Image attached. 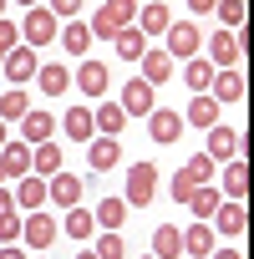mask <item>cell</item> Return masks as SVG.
<instances>
[{
  "mask_svg": "<svg viewBox=\"0 0 254 259\" xmlns=\"http://www.w3.org/2000/svg\"><path fill=\"white\" fill-rule=\"evenodd\" d=\"M138 21V0H107V6L97 11V21H92V36H117L122 26H133Z\"/></svg>",
  "mask_w": 254,
  "mask_h": 259,
  "instance_id": "obj_1",
  "label": "cell"
},
{
  "mask_svg": "<svg viewBox=\"0 0 254 259\" xmlns=\"http://www.w3.org/2000/svg\"><path fill=\"white\" fill-rule=\"evenodd\" d=\"M153 193H158V168H153V163H133L122 203H127V208H148V203H153Z\"/></svg>",
  "mask_w": 254,
  "mask_h": 259,
  "instance_id": "obj_2",
  "label": "cell"
},
{
  "mask_svg": "<svg viewBox=\"0 0 254 259\" xmlns=\"http://www.w3.org/2000/svg\"><path fill=\"white\" fill-rule=\"evenodd\" d=\"M208 173H214V158H208V153H193V158L178 168V178H173V198H178V203H188V193H193V188H203V183H208Z\"/></svg>",
  "mask_w": 254,
  "mask_h": 259,
  "instance_id": "obj_3",
  "label": "cell"
},
{
  "mask_svg": "<svg viewBox=\"0 0 254 259\" xmlns=\"http://www.w3.org/2000/svg\"><path fill=\"white\" fill-rule=\"evenodd\" d=\"M56 31H61V21L46 11V6H31V16L21 21V41L36 51V46H46V41H56Z\"/></svg>",
  "mask_w": 254,
  "mask_h": 259,
  "instance_id": "obj_4",
  "label": "cell"
},
{
  "mask_svg": "<svg viewBox=\"0 0 254 259\" xmlns=\"http://www.w3.org/2000/svg\"><path fill=\"white\" fill-rule=\"evenodd\" d=\"M163 36H168V56H178V61H188V56L203 51V31H198L193 21H173Z\"/></svg>",
  "mask_w": 254,
  "mask_h": 259,
  "instance_id": "obj_5",
  "label": "cell"
},
{
  "mask_svg": "<svg viewBox=\"0 0 254 259\" xmlns=\"http://www.w3.org/2000/svg\"><path fill=\"white\" fill-rule=\"evenodd\" d=\"M56 234H61V224H56V219H46V213L21 219V239H26L31 249H51V244H56Z\"/></svg>",
  "mask_w": 254,
  "mask_h": 259,
  "instance_id": "obj_6",
  "label": "cell"
},
{
  "mask_svg": "<svg viewBox=\"0 0 254 259\" xmlns=\"http://www.w3.org/2000/svg\"><path fill=\"white\" fill-rule=\"evenodd\" d=\"M148 138H158V143H178V138H183V112L153 107V112H148Z\"/></svg>",
  "mask_w": 254,
  "mask_h": 259,
  "instance_id": "obj_7",
  "label": "cell"
},
{
  "mask_svg": "<svg viewBox=\"0 0 254 259\" xmlns=\"http://www.w3.org/2000/svg\"><path fill=\"white\" fill-rule=\"evenodd\" d=\"M208 97L224 107V102H244V71L239 66H229V71H214V81H208Z\"/></svg>",
  "mask_w": 254,
  "mask_h": 259,
  "instance_id": "obj_8",
  "label": "cell"
},
{
  "mask_svg": "<svg viewBox=\"0 0 254 259\" xmlns=\"http://www.w3.org/2000/svg\"><path fill=\"white\" fill-rule=\"evenodd\" d=\"M117 107H122L127 117H148V112H153V87H148L143 76H133V81L122 87V102H117Z\"/></svg>",
  "mask_w": 254,
  "mask_h": 259,
  "instance_id": "obj_9",
  "label": "cell"
},
{
  "mask_svg": "<svg viewBox=\"0 0 254 259\" xmlns=\"http://www.w3.org/2000/svg\"><path fill=\"white\" fill-rule=\"evenodd\" d=\"M51 133H56V117H51V112H41V107H36V112H26V117H21V143H26V148L51 143Z\"/></svg>",
  "mask_w": 254,
  "mask_h": 259,
  "instance_id": "obj_10",
  "label": "cell"
},
{
  "mask_svg": "<svg viewBox=\"0 0 254 259\" xmlns=\"http://www.w3.org/2000/svg\"><path fill=\"white\" fill-rule=\"evenodd\" d=\"M208 158H244V133L234 127H208Z\"/></svg>",
  "mask_w": 254,
  "mask_h": 259,
  "instance_id": "obj_11",
  "label": "cell"
},
{
  "mask_svg": "<svg viewBox=\"0 0 254 259\" xmlns=\"http://www.w3.org/2000/svg\"><path fill=\"white\" fill-rule=\"evenodd\" d=\"M0 66H6V76H11L16 87H21V81H31V76L41 71V56H36L31 46H16V51H11L6 61H0Z\"/></svg>",
  "mask_w": 254,
  "mask_h": 259,
  "instance_id": "obj_12",
  "label": "cell"
},
{
  "mask_svg": "<svg viewBox=\"0 0 254 259\" xmlns=\"http://www.w3.org/2000/svg\"><path fill=\"white\" fill-rule=\"evenodd\" d=\"M239 56H244V51H239V36H234V31H219V36H208V61H214V71H229Z\"/></svg>",
  "mask_w": 254,
  "mask_h": 259,
  "instance_id": "obj_13",
  "label": "cell"
},
{
  "mask_svg": "<svg viewBox=\"0 0 254 259\" xmlns=\"http://www.w3.org/2000/svg\"><path fill=\"white\" fill-rule=\"evenodd\" d=\"M219 193H224V203H244V193H249V163H244V158H229Z\"/></svg>",
  "mask_w": 254,
  "mask_h": 259,
  "instance_id": "obj_14",
  "label": "cell"
},
{
  "mask_svg": "<svg viewBox=\"0 0 254 259\" xmlns=\"http://www.w3.org/2000/svg\"><path fill=\"white\" fill-rule=\"evenodd\" d=\"M0 168H6V178H26L31 173V148L21 138H6V148H0Z\"/></svg>",
  "mask_w": 254,
  "mask_h": 259,
  "instance_id": "obj_15",
  "label": "cell"
},
{
  "mask_svg": "<svg viewBox=\"0 0 254 259\" xmlns=\"http://www.w3.org/2000/svg\"><path fill=\"white\" fill-rule=\"evenodd\" d=\"M81 178H71V173H51V183H46V198H56L61 208H76L81 203Z\"/></svg>",
  "mask_w": 254,
  "mask_h": 259,
  "instance_id": "obj_16",
  "label": "cell"
},
{
  "mask_svg": "<svg viewBox=\"0 0 254 259\" xmlns=\"http://www.w3.org/2000/svg\"><path fill=\"white\" fill-rule=\"evenodd\" d=\"M214 224H219V234H229V239L239 244L244 229H249V213H244V203H219V208H214Z\"/></svg>",
  "mask_w": 254,
  "mask_h": 259,
  "instance_id": "obj_17",
  "label": "cell"
},
{
  "mask_svg": "<svg viewBox=\"0 0 254 259\" xmlns=\"http://www.w3.org/2000/svg\"><path fill=\"white\" fill-rule=\"evenodd\" d=\"M16 208H31V213H41V203H46V178H36V173H26L21 183H16Z\"/></svg>",
  "mask_w": 254,
  "mask_h": 259,
  "instance_id": "obj_18",
  "label": "cell"
},
{
  "mask_svg": "<svg viewBox=\"0 0 254 259\" xmlns=\"http://www.w3.org/2000/svg\"><path fill=\"white\" fill-rule=\"evenodd\" d=\"M183 234V254L188 259H208L214 254V229L208 224H188V229H178Z\"/></svg>",
  "mask_w": 254,
  "mask_h": 259,
  "instance_id": "obj_19",
  "label": "cell"
},
{
  "mask_svg": "<svg viewBox=\"0 0 254 259\" xmlns=\"http://www.w3.org/2000/svg\"><path fill=\"white\" fill-rule=\"evenodd\" d=\"M168 26H173V16H168L163 0H148V6L138 11V31H143V36H163Z\"/></svg>",
  "mask_w": 254,
  "mask_h": 259,
  "instance_id": "obj_20",
  "label": "cell"
},
{
  "mask_svg": "<svg viewBox=\"0 0 254 259\" xmlns=\"http://www.w3.org/2000/svg\"><path fill=\"white\" fill-rule=\"evenodd\" d=\"M138 61H143V81H148V87H163V81L173 76V56H168V51H143Z\"/></svg>",
  "mask_w": 254,
  "mask_h": 259,
  "instance_id": "obj_21",
  "label": "cell"
},
{
  "mask_svg": "<svg viewBox=\"0 0 254 259\" xmlns=\"http://www.w3.org/2000/svg\"><path fill=\"white\" fill-rule=\"evenodd\" d=\"M183 122H193V127H219V102H214L208 92H193V102H188Z\"/></svg>",
  "mask_w": 254,
  "mask_h": 259,
  "instance_id": "obj_22",
  "label": "cell"
},
{
  "mask_svg": "<svg viewBox=\"0 0 254 259\" xmlns=\"http://www.w3.org/2000/svg\"><path fill=\"white\" fill-rule=\"evenodd\" d=\"M76 87H81L87 97H107V66H102V61H81V66H76Z\"/></svg>",
  "mask_w": 254,
  "mask_h": 259,
  "instance_id": "obj_23",
  "label": "cell"
},
{
  "mask_svg": "<svg viewBox=\"0 0 254 259\" xmlns=\"http://www.w3.org/2000/svg\"><path fill=\"white\" fill-rule=\"evenodd\" d=\"M31 173H36V178L61 173V148H56V143H36V148H31Z\"/></svg>",
  "mask_w": 254,
  "mask_h": 259,
  "instance_id": "obj_24",
  "label": "cell"
},
{
  "mask_svg": "<svg viewBox=\"0 0 254 259\" xmlns=\"http://www.w3.org/2000/svg\"><path fill=\"white\" fill-rule=\"evenodd\" d=\"M183 254V234L173 224H158L153 229V259H178Z\"/></svg>",
  "mask_w": 254,
  "mask_h": 259,
  "instance_id": "obj_25",
  "label": "cell"
},
{
  "mask_svg": "<svg viewBox=\"0 0 254 259\" xmlns=\"http://www.w3.org/2000/svg\"><path fill=\"white\" fill-rule=\"evenodd\" d=\"M122 122H127V112H122L117 102H102V107L92 112V127H97L102 138H117V133H122Z\"/></svg>",
  "mask_w": 254,
  "mask_h": 259,
  "instance_id": "obj_26",
  "label": "cell"
},
{
  "mask_svg": "<svg viewBox=\"0 0 254 259\" xmlns=\"http://www.w3.org/2000/svg\"><path fill=\"white\" fill-rule=\"evenodd\" d=\"M56 36H61L66 56H87V51H92V26H87V21H71V26L56 31Z\"/></svg>",
  "mask_w": 254,
  "mask_h": 259,
  "instance_id": "obj_27",
  "label": "cell"
},
{
  "mask_svg": "<svg viewBox=\"0 0 254 259\" xmlns=\"http://www.w3.org/2000/svg\"><path fill=\"white\" fill-rule=\"evenodd\" d=\"M183 81H188V92H208L214 61H208V56H188V61H183Z\"/></svg>",
  "mask_w": 254,
  "mask_h": 259,
  "instance_id": "obj_28",
  "label": "cell"
},
{
  "mask_svg": "<svg viewBox=\"0 0 254 259\" xmlns=\"http://www.w3.org/2000/svg\"><path fill=\"white\" fill-rule=\"evenodd\" d=\"M117 163H122V143H117V138H92V168L107 173V168H117Z\"/></svg>",
  "mask_w": 254,
  "mask_h": 259,
  "instance_id": "obj_29",
  "label": "cell"
},
{
  "mask_svg": "<svg viewBox=\"0 0 254 259\" xmlns=\"http://www.w3.org/2000/svg\"><path fill=\"white\" fill-rule=\"evenodd\" d=\"M112 46H117V56H127V61H138V56L148 51V36H143L138 26H122V31L112 36Z\"/></svg>",
  "mask_w": 254,
  "mask_h": 259,
  "instance_id": "obj_30",
  "label": "cell"
},
{
  "mask_svg": "<svg viewBox=\"0 0 254 259\" xmlns=\"http://www.w3.org/2000/svg\"><path fill=\"white\" fill-rule=\"evenodd\" d=\"M92 219H97V229H112V234H117V229L127 224V203H122V198H102Z\"/></svg>",
  "mask_w": 254,
  "mask_h": 259,
  "instance_id": "obj_31",
  "label": "cell"
},
{
  "mask_svg": "<svg viewBox=\"0 0 254 259\" xmlns=\"http://www.w3.org/2000/svg\"><path fill=\"white\" fill-rule=\"evenodd\" d=\"M36 81H41V92H46V97H66L71 71H66V66H41V71H36Z\"/></svg>",
  "mask_w": 254,
  "mask_h": 259,
  "instance_id": "obj_32",
  "label": "cell"
},
{
  "mask_svg": "<svg viewBox=\"0 0 254 259\" xmlns=\"http://www.w3.org/2000/svg\"><path fill=\"white\" fill-rule=\"evenodd\" d=\"M61 229H66L71 239H92V234H97V219H92V213H87V208L76 203V208H66V219H61Z\"/></svg>",
  "mask_w": 254,
  "mask_h": 259,
  "instance_id": "obj_33",
  "label": "cell"
},
{
  "mask_svg": "<svg viewBox=\"0 0 254 259\" xmlns=\"http://www.w3.org/2000/svg\"><path fill=\"white\" fill-rule=\"evenodd\" d=\"M214 16L224 21V31H244V0H214Z\"/></svg>",
  "mask_w": 254,
  "mask_h": 259,
  "instance_id": "obj_34",
  "label": "cell"
},
{
  "mask_svg": "<svg viewBox=\"0 0 254 259\" xmlns=\"http://www.w3.org/2000/svg\"><path fill=\"white\" fill-rule=\"evenodd\" d=\"M188 203H193V213H198V219H214V208L224 203V193L203 183V188H193V193H188Z\"/></svg>",
  "mask_w": 254,
  "mask_h": 259,
  "instance_id": "obj_35",
  "label": "cell"
},
{
  "mask_svg": "<svg viewBox=\"0 0 254 259\" xmlns=\"http://www.w3.org/2000/svg\"><path fill=\"white\" fill-rule=\"evenodd\" d=\"M26 112H31V102H26V92H21V87L0 97V122H21Z\"/></svg>",
  "mask_w": 254,
  "mask_h": 259,
  "instance_id": "obj_36",
  "label": "cell"
},
{
  "mask_svg": "<svg viewBox=\"0 0 254 259\" xmlns=\"http://www.w3.org/2000/svg\"><path fill=\"white\" fill-rule=\"evenodd\" d=\"M97 259H127V244H122V234H112V229H102L97 234V249H92Z\"/></svg>",
  "mask_w": 254,
  "mask_h": 259,
  "instance_id": "obj_37",
  "label": "cell"
},
{
  "mask_svg": "<svg viewBox=\"0 0 254 259\" xmlns=\"http://www.w3.org/2000/svg\"><path fill=\"white\" fill-rule=\"evenodd\" d=\"M66 133H71V143L97 133V127H92V112H87V107H71V112H66Z\"/></svg>",
  "mask_w": 254,
  "mask_h": 259,
  "instance_id": "obj_38",
  "label": "cell"
},
{
  "mask_svg": "<svg viewBox=\"0 0 254 259\" xmlns=\"http://www.w3.org/2000/svg\"><path fill=\"white\" fill-rule=\"evenodd\" d=\"M16 46H21V26L16 21H0V61H6Z\"/></svg>",
  "mask_w": 254,
  "mask_h": 259,
  "instance_id": "obj_39",
  "label": "cell"
},
{
  "mask_svg": "<svg viewBox=\"0 0 254 259\" xmlns=\"http://www.w3.org/2000/svg\"><path fill=\"white\" fill-rule=\"evenodd\" d=\"M16 239H21V219L6 213V219H0V244H16Z\"/></svg>",
  "mask_w": 254,
  "mask_h": 259,
  "instance_id": "obj_40",
  "label": "cell"
},
{
  "mask_svg": "<svg viewBox=\"0 0 254 259\" xmlns=\"http://www.w3.org/2000/svg\"><path fill=\"white\" fill-rule=\"evenodd\" d=\"M46 11H51V16L61 21V16H76V11H81V0H51V6H46Z\"/></svg>",
  "mask_w": 254,
  "mask_h": 259,
  "instance_id": "obj_41",
  "label": "cell"
},
{
  "mask_svg": "<svg viewBox=\"0 0 254 259\" xmlns=\"http://www.w3.org/2000/svg\"><path fill=\"white\" fill-rule=\"evenodd\" d=\"M6 213H16V198H11L6 188H0V219H6Z\"/></svg>",
  "mask_w": 254,
  "mask_h": 259,
  "instance_id": "obj_42",
  "label": "cell"
},
{
  "mask_svg": "<svg viewBox=\"0 0 254 259\" xmlns=\"http://www.w3.org/2000/svg\"><path fill=\"white\" fill-rule=\"evenodd\" d=\"M0 259H26V254H21L16 244H0Z\"/></svg>",
  "mask_w": 254,
  "mask_h": 259,
  "instance_id": "obj_43",
  "label": "cell"
},
{
  "mask_svg": "<svg viewBox=\"0 0 254 259\" xmlns=\"http://www.w3.org/2000/svg\"><path fill=\"white\" fill-rule=\"evenodd\" d=\"M208 259H244V254H239V249L229 244V249H219V254H208Z\"/></svg>",
  "mask_w": 254,
  "mask_h": 259,
  "instance_id": "obj_44",
  "label": "cell"
},
{
  "mask_svg": "<svg viewBox=\"0 0 254 259\" xmlns=\"http://www.w3.org/2000/svg\"><path fill=\"white\" fill-rule=\"evenodd\" d=\"M188 6H193L198 16H208V11H214V0H188Z\"/></svg>",
  "mask_w": 254,
  "mask_h": 259,
  "instance_id": "obj_45",
  "label": "cell"
},
{
  "mask_svg": "<svg viewBox=\"0 0 254 259\" xmlns=\"http://www.w3.org/2000/svg\"><path fill=\"white\" fill-rule=\"evenodd\" d=\"M6 138H11V133H6V122H0V148H6Z\"/></svg>",
  "mask_w": 254,
  "mask_h": 259,
  "instance_id": "obj_46",
  "label": "cell"
},
{
  "mask_svg": "<svg viewBox=\"0 0 254 259\" xmlns=\"http://www.w3.org/2000/svg\"><path fill=\"white\" fill-rule=\"evenodd\" d=\"M76 259H97V254H92V249H81V254H76Z\"/></svg>",
  "mask_w": 254,
  "mask_h": 259,
  "instance_id": "obj_47",
  "label": "cell"
},
{
  "mask_svg": "<svg viewBox=\"0 0 254 259\" xmlns=\"http://www.w3.org/2000/svg\"><path fill=\"white\" fill-rule=\"evenodd\" d=\"M0 16H6V0H0Z\"/></svg>",
  "mask_w": 254,
  "mask_h": 259,
  "instance_id": "obj_48",
  "label": "cell"
},
{
  "mask_svg": "<svg viewBox=\"0 0 254 259\" xmlns=\"http://www.w3.org/2000/svg\"><path fill=\"white\" fill-rule=\"evenodd\" d=\"M0 183H6V168H0Z\"/></svg>",
  "mask_w": 254,
  "mask_h": 259,
  "instance_id": "obj_49",
  "label": "cell"
},
{
  "mask_svg": "<svg viewBox=\"0 0 254 259\" xmlns=\"http://www.w3.org/2000/svg\"><path fill=\"white\" fill-rule=\"evenodd\" d=\"M21 6H36V0H21Z\"/></svg>",
  "mask_w": 254,
  "mask_h": 259,
  "instance_id": "obj_50",
  "label": "cell"
},
{
  "mask_svg": "<svg viewBox=\"0 0 254 259\" xmlns=\"http://www.w3.org/2000/svg\"><path fill=\"white\" fill-rule=\"evenodd\" d=\"M148 259H153V254H148Z\"/></svg>",
  "mask_w": 254,
  "mask_h": 259,
  "instance_id": "obj_51",
  "label": "cell"
}]
</instances>
